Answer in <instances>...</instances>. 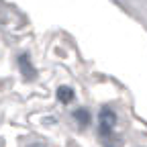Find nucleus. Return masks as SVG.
Here are the masks:
<instances>
[{"instance_id":"f257e3e1","label":"nucleus","mask_w":147,"mask_h":147,"mask_svg":"<svg viewBox=\"0 0 147 147\" xmlns=\"http://www.w3.org/2000/svg\"><path fill=\"white\" fill-rule=\"evenodd\" d=\"M115 123H117V115L110 108H102L100 110V135L108 137L110 131H113V127H115Z\"/></svg>"},{"instance_id":"f03ea898","label":"nucleus","mask_w":147,"mask_h":147,"mask_svg":"<svg viewBox=\"0 0 147 147\" xmlns=\"http://www.w3.org/2000/svg\"><path fill=\"white\" fill-rule=\"evenodd\" d=\"M57 98H59V102L69 104V102L74 100V90L67 88V86H59V88H57Z\"/></svg>"},{"instance_id":"7ed1b4c3","label":"nucleus","mask_w":147,"mask_h":147,"mask_svg":"<svg viewBox=\"0 0 147 147\" xmlns=\"http://www.w3.org/2000/svg\"><path fill=\"white\" fill-rule=\"evenodd\" d=\"M74 117H76V121H78L80 127H86L90 123V115H88V110H84V108H78L76 113H74Z\"/></svg>"},{"instance_id":"20e7f679","label":"nucleus","mask_w":147,"mask_h":147,"mask_svg":"<svg viewBox=\"0 0 147 147\" xmlns=\"http://www.w3.org/2000/svg\"><path fill=\"white\" fill-rule=\"evenodd\" d=\"M18 63H21L23 71L27 74V78H33V69H31V63H29V55H23V57L18 59Z\"/></svg>"},{"instance_id":"39448f33","label":"nucleus","mask_w":147,"mask_h":147,"mask_svg":"<svg viewBox=\"0 0 147 147\" xmlns=\"http://www.w3.org/2000/svg\"><path fill=\"white\" fill-rule=\"evenodd\" d=\"M106 147H119V145H117L115 141H108V145H106Z\"/></svg>"},{"instance_id":"423d86ee","label":"nucleus","mask_w":147,"mask_h":147,"mask_svg":"<svg viewBox=\"0 0 147 147\" xmlns=\"http://www.w3.org/2000/svg\"><path fill=\"white\" fill-rule=\"evenodd\" d=\"M29 147H43V145H29Z\"/></svg>"}]
</instances>
